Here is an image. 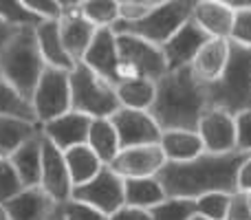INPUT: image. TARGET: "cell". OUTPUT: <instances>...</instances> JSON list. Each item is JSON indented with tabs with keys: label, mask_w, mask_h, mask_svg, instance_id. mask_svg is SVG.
I'll list each match as a JSON object with an SVG mask.
<instances>
[{
	"label": "cell",
	"mask_w": 251,
	"mask_h": 220,
	"mask_svg": "<svg viewBox=\"0 0 251 220\" xmlns=\"http://www.w3.org/2000/svg\"><path fill=\"white\" fill-rule=\"evenodd\" d=\"M42 132L40 123L18 117H0V159H9L18 147Z\"/></svg>",
	"instance_id": "cell-24"
},
{
	"label": "cell",
	"mask_w": 251,
	"mask_h": 220,
	"mask_svg": "<svg viewBox=\"0 0 251 220\" xmlns=\"http://www.w3.org/2000/svg\"><path fill=\"white\" fill-rule=\"evenodd\" d=\"M201 141L209 154H229L236 150V119L216 108H209L199 123Z\"/></svg>",
	"instance_id": "cell-17"
},
{
	"label": "cell",
	"mask_w": 251,
	"mask_h": 220,
	"mask_svg": "<svg viewBox=\"0 0 251 220\" xmlns=\"http://www.w3.org/2000/svg\"><path fill=\"white\" fill-rule=\"evenodd\" d=\"M110 121H113L115 130H117L122 150H126V147H141V146H159L161 134H163L150 112L143 110L119 108L110 117Z\"/></svg>",
	"instance_id": "cell-11"
},
{
	"label": "cell",
	"mask_w": 251,
	"mask_h": 220,
	"mask_svg": "<svg viewBox=\"0 0 251 220\" xmlns=\"http://www.w3.org/2000/svg\"><path fill=\"white\" fill-rule=\"evenodd\" d=\"M229 42L251 47V9L249 11L234 13V24H231Z\"/></svg>",
	"instance_id": "cell-37"
},
{
	"label": "cell",
	"mask_w": 251,
	"mask_h": 220,
	"mask_svg": "<svg viewBox=\"0 0 251 220\" xmlns=\"http://www.w3.org/2000/svg\"><path fill=\"white\" fill-rule=\"evenodd\" d=\"M49 220H66V216H64V205H55V209H53V214L49 216Z\"/></svg>",
	"instance_id": "cell-45"
},
{
	"label": "cell",
	"mask_w": 251,
	"mask_h": 220,
	"mask_svg": "<svg viewBox=\"0 0 251 220\" xmlns=\"http://www.w3.org/2000/svg\"><path fill=\"white\" fill-rule=\"evenodd\" d=\"M31 108L38 123L62 117L71 110V73L60 69H44L33 95H31Z\"/></svg>",
	"instance_id": "cell-8"
},
{
	"label": "cell",
	"mask_w": 251,
	"mask_h": 220,
	"mask_svg": "<svg viewBox=\"0 0 251 220\" xmlns=\"http://www.w3.org/2000/svg\"><path fill=\"white\" fill-rule=\"evenodd\" d=\"M229 60V40H209L192 62V73L203 86L214 84L223 75Z\"/></svg>",
	"instance_id": "cell-21"
},
{
	"label": "cell",
	"mask_w": 251,
	"mask_h": 220,
	"mask_svg": "<svg viewBox=\"0 0 251 220\" xmlns=\"http://www.w3.org/2000/svg\"><path fill=\"white\" fill-rule=\"evenodd\" d=\"M165 198H168V196H165L161 183L156 181V176L128 178V181H124V200L128 207H137V209L150 212L152 207L163 203Z\"/></svg>",
	"instance_id": "cell-25"
},
{
	"label": "cell",
	"mask_w": 251,
	"mask_h": 220,
	"mask_svg": "<svg viewBox=\"0 0 251 220\" xmlns=\"http://www.w3.org/2000/svg\"><path fill=\"white\" fill-rule=\"evenodd\" d=\"M79 2L82 0H60L62 16H60V35L62 44H64L69 57L79 64L86 55L88 47H91L93 38H95L97 29L82 16L79 11Z\"/></svg>",
	"instance_id": "cell-10"
},
{
	"label": "cell",
	"mask_w": 251,
	"mask_h": 220,
	"mask_svg": "<svg viewBox=\"0 0 251 220\" xmlns=\"http://www.w3.org/2000/svg\"><path fill=\"white\" fill-rule=\"evenodd\" d=\"M207 110V91L194 77L190 66L168 71L156 82V95L150 115L161 132H172V130L196 132Z\"/></svg>",
	"instance_id": "cell-2"
},
{
	"label": "cell",
	"mask_w": 251,
	"mask_h": 220,
	"mask_svg": "<svg viewBox=\"0 0 251 220\" xmlns=\"http://www.w3.org/2000/svg\"><path fill=\"white\" fill-rule=\"evenodd\" d=\"M209 40L212 38L196 24L194 18H190V20L161 47L165 64H168V71H178V69H185V66H192L194 57L199 55L201 49H203Z\"/></svg>",
	"instance_id": "cell-13"
},
{
	"label": "cell",
	"mask_w": 251,
	"mask_h": 220,
	"mask_svg": "<svg viewBox=\"0 0 251 220\" xmlns=\"http://www.w3.org/2000/svg\"><path fill=\"white\" fill-rule=\"evenodd\" d=\"M249 154L229 152V154H209L203 152L199 159L187 163H165L156 174L168 198L196 200L205 194H236L238 192V172Z\"/></svg>",
	"instance_id": "cell-1"
},
{
	"label": "cell",
	"mask_w": 251,
	"mask_h": 220,
	"mask_svg": "<svg viewBox=\"0 0 251 220\" xmlns=\"http://www.w3.org/2000/svg\"><path fill=\"white\" fill-rule=\"evenodd\" d=\"M110 220H152V218H150V212H146V209H137V207L124 205L122 209H117V212L110 216Z\"/></svg>",
	"instance_id": "cell-41"
},
{
	"label": "cell",
	"mask_w": 251,
	"mask_h": 220,
	"mask_svg": "<svg viewBox=\"0 0 251 220\" xmlns=\"http://www.w3.org/2000/svg\"><path fill=\"white\" fill-rule=\"evenodd\" d=\"M64 216L66 220H110V216L101 214L100 209L91 207L86 203H79V200H73V198L69 203H64Z\"/></svg>",
	"instance_id": "cell-36"
},
{
	"label": "cell",
	"mask_w": 251,
	"mask_h": 220,
	"mask_svg": "<svg viewBox=\"0 0 251 220\" xmlns=\"http://www.w3.org/2000/svg\"><path fill=\"white\" fill-rule=\"evenodd\" d=\"M0 20L16 31L38 29L42 24V20L26 7L25 0H0Z\"/></svg>",
	"instance_id": "cell-31"
},
{
	"label": "cell",
	"mask_w": 251,
	"mask_h": 220,
	"mask_svg": "<svg viewBox=\"0 0 251 220\" xmlns=\"http://www.w3.org/2000/svg\"><path fill=\"white\" fill-rule=\"evenodd\" d=\"M86 146L100 156L104 165H110L115 156L119 154L122 146H119V137L110 119H93L91 130H88V141Z\"/></svg>",
	"instance_id": "cell-27"
},
{
	"label": "cell",
	"mask_w": 251,
	"mask_h": 220,
	"mask_svg": "<svg viewBox=\"0 0 251 220\" xmlns=\"http://www.w3.org/2000/svg\"><path fill=\"white\" fill-rule=\"evenodd\" d=\"M196 216V200L187 198H165L150 209L152 220H192Z\"/></svg>",
	"instance_id": "cell-32"
},
{
	"label": "cell",
	"mask_w": 251,
	"mask_h": 220,
	"mask_svg": "<svg viewBox=\"0 0 251 220\" xmlns=\"http://www.w3.org/2000/svg\"><path fill=\"white\" fill-rule=\"evenodd\" d=\"M165 165L163 150L159 146H141V147H126L119 150L115 161L108 165L117 176L124 181L128 178H150L161 172Z\"/></svg>",
	"instance_id": "cell-14"
},
{
	"label": "cell",
	"mask_w": 251,
	"mask_h": 220,
	"mask_svg": "<svg viewBox=\"0 0 251 220\" xmlns=\"http://www.w3.org/2000/svg\"><path fill=\"white\" fill-rule=\"evenodd\" d=\"M161 0H119V22H139L150 16Z\"/></svg>",
	"instance_id": "cell-35"
},
{
	"label": "cell",
	"mask_w": 251,
	"mask_h": 220,
	"mask_svg": "<svg viewBox=\"0 0 251 220\" xmlns=\"http://www.w3.org/2000/svg\"><path fill=\"white\" fill-rule=\"evenodd\" d=\"M196 0H161L159 7L139 22H117L115 33H126L141 38L154 47H163L194 13Z\"/></svg>",
	"instance_id": "cell-5"
},
{
	"label": "cell",
	"mask_w": 251,
	"mask_h": 220,
	"mask_svg": "<svg viewBox=\"0 0 251 220\" xmlns=\"http://www.w3.org/2000/svg\"><path fill=\"white\" fill-rule=\"evenodd\" d=\"M22 190H25V185L16 174L13 165L9 163V159H0V207L13 200Z\"/></svg>",
	"instance_id": "cell-34"
},
{
	"label": "cell",
	"mask_w": 251,
	"mask_h": 220,
	"mask_svg": "<svg viewBox=\"0 0 251 220\" xmlns=\"http://www.w3.org/2000/svg\"><path fill=\"white\" fill-rule=\"evenodd\" d=\"M9 163L13 165L16 174L20 176L25 187H38L40 185V172H42V132L26 141L22 147H18Z\"/></svg>",
	"instance_id": "cell-23"
},
{
	"label": "cell",
	"mask_w": 251,
	"mask_h": 220,
	"mask_svg": "<svg viewBox=\"0 0 251 220\" xmlns=\"http://www.w3.org/2000/svg\"><path fill=\"white\" fill-rule=\"evenodd\" d=\"M236 119V150L251 154V108L240 112Z\"/></svg>",
	"instance_id": "cell-38"
},
{
	"label": "cell",
	"mask_w": 251,
	"mask_h": 220,
	"mask_svg": "<svg viewBox=\"0 0 251 220\" xmlns=\"http://www.w3.org/2000/svg\"><path fill=\"white\" fill-rule=\"evenodd\" d=\"M117 35V51H119V84L126 79H150L159 82L168 73L163 51L154 44L146 42L141 38L126 33Z\"/></svg>",
	"instance_id": "cell-7"
},
{
	"label": "cell",
	"mask_w": 251,
	"mask_h": 220,
	"mask_svg": "<svg viewBox=\"0 0 251 220\" xmlns=\"http://www.w3.org/2000/svg\"><path fill=\"white\" fill-rule=\"evenodd\" d=\"M159 147L163 150L165 163H187V161L199 159L205 152V146L201 141L199 132H187V130H172V132L161 134Z\"/></svg>",
	"instance_id": "cell-22"
},
{
	"label": "cell",
	"mask_w": 251,
	"mask_h": 220,
	"mask_svg": "<svg viewBox=\"0 0 251 220\" xmlns=\"http://www.w3.org/2000/svg\"><path fill=\"white\" fill-rule=\"evenodd\" d=\"M40 190L51 200L64 205L73 196V183L66 168L64 152H60L55 146L44 141L42 137V172H40Z\"/></svg>",
	"instance_id": "cell-12"
},
{
	"label": "cell",
	"mask_w": 251,
	"mask_h": 220,
	"mask_svg": "<svg viewBox=\"0 0 251 220\" xmlns=\"http://www.w3.org/2000/svg\"><path fill=\"white\" fill-rule=\"evenodd\" d=\"M64 161H66V168H69V174H71L73 190L79 185H84V183L93 181V178L106 168V165L100 161V156H97L88 146H77V147L66 150Z\"/></svg>",
	"instance_id": "cell-26"
},
{
	"label": "cell",
	"mask_w": 251,
	"mask_h": 220,
	"mask_svg": "<svg viewBox=\"0 0 251 220\" xmlns=\"http://www.w3.org/2000/svg\"><path fill=\"white\" fill-rule=\"evenodd\" d=\"M71 198L91 205V207L100 209V212L106 214V216H113L117 209H122L126 205V200H124V178L117 176V174L106 165L93 181L75 187Z\"/></svg>",
	"instance_id": "cell-9"
},
{
	"label": "cell",
	"mask_w": 251,
	"mask_h": 220,
	"mask_svg": "<svg viewBox=\"0 0 251 220\" xmlns=\"http://www.w3.org/2000/svg\"><path fill=\"white\" fill-rule=\"evenodd\" d=\"M0 220H9V218H7V214H4V209H2V207H0Z\"/></svg>",
	"instance_id": "cell-46"
},
{
	"label": "cell",
	"mask_w": 251,
	"mask_h": 220,
	"mask_svg": "<svg viewBox=\"0 0 251 220\" xmlns=\"http://www.w3.org/2000/svg\"><path fill=\"white\" fill-rule=\"evenodd\" d=\"M122 106L113 84L95 75L82 62L71 71V110L91 119H110Z\"/></svg>",
	"instance_id": "cell-6"
},
{
	"label": "cell",
	"mask_w": 251,
	"mask_h": 220,
	"mask_svg": "<svg viewBox=\"0 0 251 220\" xmlns=\"http://www.w3.org/2000/svg\"><path fill=\"white\" fill-rule=\"evenodd\" d=\"M192 18L212 40H229L234 11L223 0H196Z\"/></svg>",
	"instance_id": "cell-18"
},
{
	"label": "cell",
	"mask_w": 251,
	"mask_h": 220,
	"mask_svg": "<svg viewBox=\"0 0 251 220\" xmlns=\"http://www.w3.org/2000/svg\"><path fill=\"white\" fill-rule=\"evenodd\" d=\"M223 2H225L234 13L249 11V9H251V0H223Z\"/></svg>",
	"instance_id": "cell-43"
},
{
	"label": "cell",
	"mask_w": 251,
	"mask_h": 220,
	"mask_svg": "<svg viewBox=\"0 0 251 220\" xmlns=\"http://www.w3.org/2000/svg\"><path fill=\"white\" fill-rule=\"evenodd\" d=\"M79 11L95 29H113L119 22V0H82Z\"/></svg>",
	"instance_id": "cell-29"
},
{
	"label": "cell",
	"mask_w": 251,
	"mask_h": 220,
	"mask_svg": "<svg viewBox=\"0 0 251 220\" xmlns=\"http://www.w3.org/2000/svg\"><path fill=\"white\" fill-rule=\"evenodd\" d=\"M209 108L231 117L251 108V47L229 42V60L223 75L205 86Z\"/></svg>",
	"instance_id": "cell-3"
},
{
	"label": "cell",
	"mask_w": 251,
	"mask_h": 220,
	"mask_svg": "<svg viewBox=\"0 0 251 220\" xmlns=\"http://www.w3.org/2000/svg\"><path fill=\"white\" fill-rule=\"evenodd\" d=\"M44 69L47 64L35 42V29L16 31V35L0 49V73L26 101H31Z\"/></svg>",
	"instance_id": "cell-4"
},
{
	"label": "cell",
	"mask_w": 251,
	"mask_h": 220,
	"mask_svg": "<svg viewBox=\"0 0 251 220\" xmlns=\"http://www.w3.org/2000/svg\"><path fill=\"white\" fill-rule=\"evenodd\" d=\"M35 42H38L40 55H42L44 64L49 69H60V71H73L75 62L69 57L64 44H62L60 35V20H47L35 29Z\"/></svg>",
	"instance_id": "cell-20"
},
{
	"label": "cell",
	"mask_w": 251,
	"mask_h": 220,
	"mask_svg": "<svg viewBox=\"0 0 251 220\" xmlns=\"http://www.w3.org/2000/svg\"><path fill=\"white\" fill-rule=\"evenodd\" d=\"M84 66L106 79L108 84H119V51H117V35L113 29H97L91 47L82 60Z\"/></svg>",
	"instance_id": "cell-16"
},
{
	"label": "cell",
	"mask_w": 251,
	"mask_h": 220,
	"mask_svg": "<svg viewBox=\"0 0 251 220\" xmlns=\"http://www.w3.org/2000/svg\"><path fill=\"white\" fill-rule=\"evenodd\" d=\"M225 220H251V207H249V198L243 192H236L229 198V209H227V218Z\"/></svg>",
	"instance_id": "cell-40"
},
{
	"label": "cell",
	"mask_w": 251,
	"mask_h": 220,
	"mask_svg": "<svg viewBox=\"0 0 251 220\" xmlns=\"http://www.w3.org/2000/svg\"><path fill=\"white\" fill-rule=\"evenodd\" d=\"M229 194H205L201 198H196V214L207 220H225L227 218V209H229Z\"/></svg>",
	"instance_id": "cell-33"
},
{
	"label": "cell",
	"mask_w": 251,
	"mask_h": 220,
	"mask_svg": "<svg viewBox=\"0 0 251 220\" xmlns=\"http://www.w3.org/2000/svg\"><path fill=\"white\" fill-rule=\"evenodd\" d=\"M13 35H16V29H11L9 24H4V22L0 20V49H2Z\"/></svg>",
	"instance_id": "cell-44"
},
{
	"label": "cell",
	"mask_w": 251,
	"mask_h": 220,
	"mask_svg": "<svg viewBox=\"0 0 251 220\" xmlns=\"http://www.w3.org/2000/svg\"><path fill=\"white\" fill-rule=\"evenodd\" d=\"M25 2H26V7H29L42 22L60 20V16H62L60 0H25Z\"/></svg>",
	"instance_id": "cell-39"
},
{
	"label": "cell",
	"mask_w": 251,
	"mask_h": 220,
	"mask_svg": "<svg viewBox=\"0 0 251 220\" xmlns=\"http://www.w3.org/2000/svg\"><path fill=\"white\" fill-rule=\"evenodd\" d=\"M115 91H117V99L122 108L150 112L152 104H154V95H156V82L141 79V77L126 79V82L115 86Z\"/></svg>",
	"instance_id": "cell-28"
},
{
	"label": "cell",
	"mask_w": 251,
	"mask_h": 220,
	"mask_svg": "<svg viewBox=\"0 0 251 220\" xmlns=\"http://www.w3.org/2000/svg\"><path fill=\"white\" fill-rule=\"evenodd\" d=\"M93 119L82 112L69 110L66 115L55 117V119L42 123V137L51 146H55L60 152H66L71 147L86 146L88 141V130H91Z\"/></svg>",
	"instance_id": "cell-15"
},
{
	"label": "cell",
	"mask_w": 251,
	"mask_h": 220,
	"mask_svg": "<svg viewBox=\"0 0 251 220\" xmlns=\"http://www.w3.org/2000/svg\"><path fill=\"white\" fill-rule=\"evenodd\" d=\"M192 220H207V218H203V216H199V214H196V216L192 218Z\"/></svg>",
	"instance_id": "cell-47"
},
{
	"label": "cell",
	"mask_w": 251,
	"mask_h": 220,
	"mask_svg": "<svg viewBox=\"0 0 251 220\" xmlns=\"http://www.w3.org/2000/svg\"><path fill=\"white\" fill-rule=\"evenodd\" d=\"M247 198H249V207H251V194H247Z\"/></svg>",
	"instance_id": "cell-48"
},
{
	"label": "cell",
	"mask_w": 251,
	"mask_h": 220,
	"mask_svg": "<svg viewBox=\"0 0 251 220\" xmlns=\"http://www.w3.org/2000/svg\"><path fill=\"white\" fill-rule=\"evenodd\" d=\"M238 192L251 194V154L247 156V161L243 163V168L238 172Z\"/></svg>",
	"instance_id": "cell-42"
},
{
	"label": "cell",
	"mask_w": 251,
	"mask_h": 220,
	"mask_svg": "<svg viewBox=\"0 0 251 220\" xmlns=\"http://www.w3.org/2000/svg\"><path fill=\"white\" fill-rule=\"evenodd\" d=\"M55 205L60 203L51 200L40 187H25L2 209L9 220H49Z\"/></svg>",
	"instance_id": "cell-19"
},
{
	"label": "cell",
	"mask_w": 251,
	"mask_h": 220,
	"mask_svg": "<svg viewBox=\"0 0 251 220\" xmlns=\"http://www.w3.org/2000/svg\"><path fill=\"white\" fill-rule=\"evenodd\" d=\"M0 117H18V119L38 123L33 108H31V101H26L25 97L18 95V91L4 79L2 73H0Z\"/></svg>",
	"instance_id": "cell-30"
}]
</instances>
